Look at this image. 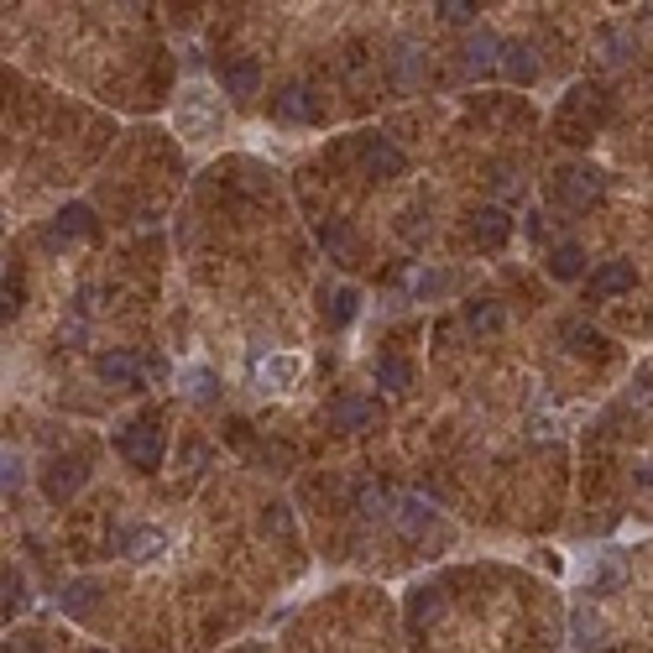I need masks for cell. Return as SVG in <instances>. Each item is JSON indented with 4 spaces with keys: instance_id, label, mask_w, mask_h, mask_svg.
<instances>
[{
    "instance_id": "cell-1",
    "label": "cell",
    "mask_w": 653,
    "mask_h": 653,
    "mask_svg": "<svg viewBox=\"0 0 653 653\" xmlns=\"http://www.w3.org/2000/svg\"><path fill=\"white\" fill-rule=\"evenodd\" d=\"M601 121H606V89L575 84L565 95V105H559V131H565V142H591Z\"/></svg>"
},
{
    "instance_id": "cell-2",
    "label": "cell",
    "mask_w": 653,
    "mask_h": 653,
    "mask_svg": "<svg viewBox=\"0 0 653 653\" xmlns=\"http://www.w3.org/2000/svg\"><path fill=\"white\" fill-rule=\"evenodd\" d=\"M115 450H121V460L136 465V471H157L162 450H168V439H162L157 418H136V424H126L121 434H115Z\"/></svg>"
},
{
    "instance_id": "cell-3",
    "label": "cell",
    "mask_w": 653,
    "mask_h": 653,
    "mask_svg": "<svg viewBox=\"0 0 653 653\" xmlns=\"http://www.w3.org/2000/svg\"><path fill=\"white\" fill-rule=\"evenodd\" d=\"M596 194H601V173L596 168H559L554 178H549V199L559 204V209H586V204H596Z\"/></svg>"
},
{
    "instance_id": "cell-4",
    "label": "cell",
    "mask_w": 653,
    "mask_h": 653,
    "mask_svg": "<svg viewBox=\"0 0 653 653\" xmlns=\"http://www.w3.org/2000/svg\"><path fill=\"white\" fill-rule=\"evenodd\" d=\"M361 168H366V178L387 183V178H403V173H408V157H403V147H392L387 136L366 131V136H361Z\"/></svg>"
},
{
    "instance_id": "cell-5",
    "label": "cell",
    "mask_w": 653,
    "mask_h": 653,
    "mask_svg": "<svg viewBox=\"0 0 653 653\" xmlns=\"http://www.w3.org/2000/svg\"><path fill=\"white\" fill-rule=\"evenodd\" d=\"M324 418H330V429H340V434H361V429H377L382 403H377V398H356V392H345V398H335L330 408H324Z\"/></svg>"
},
{
    "instance_id": "cell-6",
    "label": "cell",
    "mask_w": 653,
    "mask_h": 653,
    "mask_svg": "<svg viewBox=\"0 0 653 653\" xmlns=\"http://www.w3.org/2000/svg\"><path fill=\"white\" fill-rule=\"evenodd\" d=\"M471 246L476 251H502L507 241H512V215L507 209H497V204H481V209H471Z\"/></svg>"
},
{
    "instance_id": "cell-7",
    "label": "cell",
    "mask_w": 653,
    "mask_h": 653,
    "mask_svg": "<svg viewBox=\"0 0 653 653\" xmlns=\"http://www.w3.org/2000/svg\"><path fill=\"white\" fill-rule=\"evenodd\" d=\"M84 481H89V460L84 455H58L48 465V476H42V492H48L53 502H68Z\"/></svg>"
},
{
    "instance_id": "cell-8",
    "label": "cell",
    "mask_w": 653,
    "mask_h": 653,
    "mask_svg": "<svg viewBox=\"0 0 653 653\" xmlns=\"http://www.w3.org/2000/svg\"><path fill=\"white\" fill-rule=\"evenodd\" d=\"M633 288H638V267L633 262H601L591 272V283H586L591 298H622V293H633Z\"/></svg>"
},
{
    "instance_id": "cell-9",
    "label": "cell",
    "mask_w": 653,
    "mask_h": 653,
    "mask_svg": "<svg viewBox=\"0 0 653 653\" xmlns=\"http://www.w3.org/2000/svg\"><path fill=\"white\" fill-rule=\"evenodd\" d=\"M220 89L230 100H251L256 89H262V63L256 58H230V63H220Z\"/></svg>"
},
{
    "instance_id": "cell-10",
    "label": "cell",
    "mask_w": 653,
    "mask_h": 653,
    "mask_svg": "<svg viewBox=\"0 0 653 653\" xmlns=\"http://www.w3.org/2000/svg\"><path fill=\"white\" fill-rule=\"evenodd\" d=\"M95 377L105 387H142V361H136L131 351H105L95 361Z\"/></svg>"
},
{
    "instance_id": "cell-11",
    "label": "cell",
    "mask_w": 653,
    "mask_h": 653,
    "mask_svg": "<svg viewBox=\"0 0 653 653\" xmlns=\"http://www.w3.org/2000/svg\"><path fill=\"white\" fill-rule=\"evenodd\" d=\"M492 68H502V42L492 32H471V42H465V74L481 79Z\"/></svg>"
},
{
    "instance_id": "cell-12",
    "label": "cell",
    "mask_w": 653,
    "mask_h": 653,
    "mask_svg": "<svg viewBox=\"0 0 653 653\" xmlns=\"http://www.w3.org/2000/svg\"><path fill=\"white\" fill-rule=\"evenodd\" d=\"M277 121H319V100L309 84H288L277 95Z\"/></svg>"
},
{
    "instance_id": "cell-13",
    "label": "cell",
    "mask_w": 653,
    "mask_h": 653,
    "mask_svg": "<svg viewBox=\"0 0 653 653\" xmlns=\"http://www.w3.org/2000/svg\"><path fill=\"white\" fill-rule=\"evenodd\" d=\"M580 272H586V251H580L575 241H559L549 251V277H554V283H575Z\"/></svg>"
},
{
    "instance_id": "cell-14",
    "label": "cell",
    "mask_w": 653,
    "mask_h": 653,
    "mask_svg": "<svg viewBox=\"0 0 653 653\" xmlns=\"http://www.w3.org/2000/svg\"><path fill=\"white\" fill-rule=\"evenodd\" d=\"M502 74L512 84H533L539 79V58H533L528 42H512V48H502Z\"/></svg>"
},
{
    "instance_id": "cell-15",
    "label": "cell",
    "mask_w": 653,
    "mask_h": 653,
    "mask_svg": "<svg viewBox=\"0 0 653 653\" xmlns=\"http://www.w3.org/2000/svg\"><path fill=\"white\" fill-rule=\"evenodd\" d=\"M162 549H168L162 528H126V533H121V554H126V559H157Z\"/></svg>"
},
{
    "instance_id": "cell-16",
    "label": "cell",
    "mask_w": 653,
    "mask_h": 653,
    "mask_svg": "<svg viewBox=\"0 0 653 653\" xmlns=\"http://www.w3.org/2000/svg\"><path fill=\"white\" fill-rule=\"evenodd\" d=\"M502 303L497 298H471L465 303V330H476V335H492V330H502Z\"/></svg>"
},
{
    "instance_id": "cell-17",
    "label": "cell",
    "mask_w": 653,
    "mask_h": 653,
    "mask_svg": "<svg viewBox=\"0 0 653 653\" xmlns=\"http://www.w3.org/2000/svg\"><path fill=\"white\" fill-rule=\"evenodd\" d=\"M89 230H95V215H89L84 204H68L63 215H58V230H53L48 241H53V246H58V241H79V236H89Z\"/></svg>"
},
{
    "instance_id": "cell-18",
    "label": "cell",
    "mask_w": 653,
    "mask_h": 653,
    "mask_svg": "<svg viewBox=\"0 0 653 653\" xmlns=\"http://www.w3.org/2000/svg\"><path fill=\"white\" fill-rule=\"evenodd\" d=\"M95 601H100V586H95V580H68L63 596H58V606H63L68 617H84Z\"/></svg>"
},
{
    "instance_id": "cell-19",
    "label": "cell",
    "mask_w": 653,
    "mask_h": 653,
    "mask_svg": "<svg viewBox=\"0 0 653 653\" xmlns=\"http://www.w3.org/2000/svg\"><path fill=\"white\" fill-rule=\"evenodd\" d=\"M377 387L382 392H408L413 387V366L403 356H382L377 361Z\"/></svg>"
},
{
    "instance_id": "cell-20",
    "label": "cell",
    "mask_w": 653,
    "mask_h": 653,
    "mask_svg": "<svg viewBox=\"0 0 653 653\" xmlns=\"http://www.w3.org/2000/svg\"><path fill=\"white\" fill-rule=\"evenodd\" d=\"M439 612H445V596H439L434 586H424V591H413V601H408V622H413V627H424V622H434Z\"/></svg>"
},
{
    "instance_id": "cell-21",
    "label": "cell",
    "mask_w": 653,
    "mask_h": 653,
    "mask_svg": "<svg viewBox=\"0 0 653 653\" xmlns=\"http://www.w3.org/2000/svg\"><path fill=\"white\" fill-rule=\"evenodd\" d=\"M361 314V288H335L330 293V324H351Z\"/></svg>"
},
{
    "instance_id": "cell-22",
    "label": "cell",
    "mask_w": 653,
    "mask_h": 653,
    "mask_svg": "<svg viewBox=\"0 0 653 653\" xmlns=\"http://www.w3.org/2000/svg\"><path fill=\"white\" fill-rule=\"evenodd\" d=\"M565 340H570V351H580V356H596L601 345H606V340L591 330V324H580V319H570V324H565Z\"/></svg>"
},
{
    "instance_id": "cell-23",
    "label": "cell",
    "mask_w": 653,
    "mask_h": 653,
    "mask_svg": "<svg viewBox=\"0 0 653 653\" xmlns=\"http://www.w3.org/2000/svg\"><path fill=\"white\" fill-rule=\"evenodd\" d=\"M429 523H434V512L424 502H398V528L403 533H424Z\"/></svg>"
},
{
    "instance_id": "cell-24",
    "label": "cell",
    "mask_w": 653,
    "mask_h": 653,
    "mask_svg": "<svg viewBox=\"0 0 653 653\" xmlns=\"http://www.w3.org/2000/svg\"><path fill=\"white\" fill-rule=\"evenodd\" d=\"M319 241L330 246L335 256H356V251H361V246H356V236H351V230H340L335 220H330V225H319Z\"/></svg>"
},
{
    "instance_id": "cell-25",
    "label": "cell",
    "mask_w": 653,
    "mask_h": 653,
    "mask_svg": "<svg viewBox=\"0 0 653 653\" xmlns=\"http://www.w3.org/2000/svg\"><path fill=\"white\" fill-rule=\"evenodd\" d=\"M0 586H6V617H16L21 606H27V580H21V570H11V565H6Z\"/></svg>"
},
{
    "instance_id": "cell-26",
    "label": "cell",
    "mask_w": 653,
    "mask_h": 653,
    "mask_svg": "<svg viewBox=\"0 0 653 653\" xmlns=\"http://www.w3.org/2000/svg\"><path fill=\"white\" fill-rule=\"evenodd\" d=\"M601 58H606V63H622V58H627V32H622V27H606V32H601Z\"/></svg>"
},
{
    "instance_id": "cell-27",
    "label": "cell",
    "mask_w": 653,
    "mask_h": 653,
    "mask_svg": "<svg viewBox=\"0 0 653 653\" xmlns=\"http://www.w3.org/2000/svg\"><path fill=\"white\" fill-rule=\"evenodd\" d=\"M450 288H455V277H450V272H418V283H413V293H424V298L450 293Z\"/></svg>"
},
{
    "instance_id": "cell-28",
    "label": "cell",
    "mask_w": 653,
    "mask_h": 653,
    "mask_svg": "<svg viewBox=\"0 0 653 653\" xmlns=\"http://www.w3.org/2000/svg\"><path fill=\"white\" fill-rule=\"evenodd\" d=\"M596 633H601L596 612H591V606H575V638H580V643H596Z\"/></svg>"
},
{
    "instance_id": "cell-29",
    "label": "cell",
    "mask_w": 653,
    "mask_h": 653,
    "mask_svg": "<svg viewBox=\"0 0 653 653\" xmlns=\"http://www.w3.org/2000/svg\"><path fill=\"white\" fill-rule=\"evenodd\" d=\"M439 16H445L450 27H471V21H476V6H465V0H445V6H439Z\"/></svg>"
},
{
    "instance_id": "cell-30",
    "label": "cell",
    "mask_w": 653,
    "mask_h": 653,
    "mask_svg": "<svg viewBox=\"0 0 653 653\" xmlns=\"http://www.w3.org/2000/svg\"><path fill=\"white\" fill-rule=\"evenodd\" d=\"M492 183H497V194H518V189H523L518 168H492Z\"/></svg>"
},
{
    "instance_id": "cell-31",
    "label": "cell",
    "mask_w": 653,
    "mask_h": 653,
    "mask_svg": "<svg viewBox=\"0 0 653 653\" xmlns=\"http://www.w3.org/2000/svg\"><path fill=\"white\" fill-rule=\"evenodd\" d=\"M189 398H215V377H209V371H194V377H189Z\"/></svg>"
},
{
    "instance_id": "cell-32",
    "label": "cell",
    "mask_w": 653,
    "mask_h": 653,
    "mask_svg": "<svg viewBox=\"0 0 653 653\" xmlns=\"http://www.w3.org/2000/svg\"><path fill=\"white\" fill-rule=\"evenodd\" d=\"M16 486H21V455L6 450V492H16Z\"/></svg>"
},
{
    "instance_id": "cell-33",
    "label": "cell",
    "mask_w": 653,
    "mask_h": 653,
    "mask_svg": "<svg viewBox=\"0 0 653 653\" xmlns=\"http://www.w3.org/2000/svg\"><path fill=\"white\" fill-rule=\"evenodd\" d=\"M267 528L272 533H288V507H267Z\"/></svg>"
},
{
    "instance_id": "cell-34",
    "label": "cell",
    "mask_w": 653,
    "mask_h": 653,
    "mask_svg": "<svg viewBox=\"0 0 653 653\" xmlns=\"http://www.w3.org/2000/svg\"><path fill=\"white\" fill-rule=\"evenodd\" d=\"M241 653H262V648H241Z\"/></svg>"
}]
</instances>
